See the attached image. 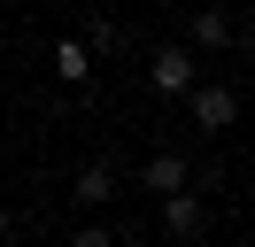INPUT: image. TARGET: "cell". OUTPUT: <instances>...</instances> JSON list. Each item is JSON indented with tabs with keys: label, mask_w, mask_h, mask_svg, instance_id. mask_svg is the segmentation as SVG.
Returning <instances> with one entry per match:
<instances>
[{
	"label": "cell",
	"mask_w": 255,
	"mask_h": 247,
	"mask_svg": "<svg viewBox=\"0 0 255 247\" xmlns=\"http://www.w3.org/2000/svg\"><path fill=\"white\" fill-rule=\"evenodd\" d=\"M186 116H193V131L217 139V131H232V124H240V93H232V85H217V77H201V85L186 93Z\"/></svg>",
	"instance_id": "6da1fadb"
},
{
	"label": "cell",
	"mask_w": 255,
	"mask_h": 247,
	"mask_svg": "<svg viewBox=\"0 0 255 247\" xmlns=\"http://www.w3.org/2000/svg\"><path fill=\"white\" fill-rule=\"evenodd\" d=\"M8 240H16V209H0V247H8Z\"/></svg>",
	"instance_id": "30bf717a"
},
{
	"label": "cell",
	"mask_w": 255,
	"mask_h": 247,
	"mask_svg": "<svg viewBox=\"0 0 255 247\" xmlns=\"http://www.w3.org/2000/svg\"><path fill=\"white\" fill-rule=\"evenodd\" d=\"M162 232L193 247V240L209 232V201H201V193H170V201H162Z\"/></svg>",
	"instance_id": "277c9868"
},
{
	"label": "cell",
	"mask_w": 255,
	"mask_h": 247,
	"mask_svg": "<svg viewBox=\"0 0 255 247\" xmlns=\"http://www.w3.org/2000/svg\"><path fill=\"white\" fill-rule=\"evenodd\" d=\"M62 247H116V232H109V224H93V216H85V224H78V232H70V240H62Z\"/></svg>",
	"instance_id": "9c48e42d"
},
{
	"label": "cell",
	"mask_w": 255,
	"mask_h": 247,
	"mask_svg": "<svg viewBox=\"0 0 255 247\" xmlns=\"http://www.w3.org/2000/svg\"><path fill=\"white\" fill-rule=\"evenodd\" d=\"M78 46H85V54H116V46H124V31H116L109 15H93V31H85Z\"/></svg>",
	"instance_id": "ba28073f"
},
{
	"label": "cell",
	"mask_w": 255,
	"mask_h": 247,
	"mask_svg": "<svg viewBox=\"0 0 255 247\" xmlns=\"http://www.w3.org/2000/svg\"><path fill=\"white\" fill-rule=\"evenodd\" d=\"M70 201H78L85 216H93V209H109V201H116V170H109V162H78V178H70Z\"/></svg>",
	"instance_id": "8992f818"
},
{
	"label": "cell",
	"mask_w": 255,
	"mask_h": 247,
	"mask_svg": "<svg viewBox=\"0 0 255 247\" xmlns=\"http://www.w3.org/2000/svg\"><path fill=\"white\" fill-rule=\"evenodd\" d=\"M54 77H62V85H93V54H85L78 39H62L54 46Z\"/></svg>",
	"instance_id": "52a82bcc"
},
{
	"label": "cell",
	"mask_w": 255,
	"mask_h": 247,
	"mask_svg": "<svg viewBox=\"0 0 255 247\" xmlns=\"http://www.w3.org/2000/svg\"><path fill=\"white\" fill-rule=\"evenodd\" d=\"M186 178H193V162H186V154H170V147H162V154H147V170H139V185H147L155 201L186 193Z\"/></svg>",
	"instance_id": "5b68a950"
},
{
	"label": "cell",
	"mask_w": 255,
	"mask_h": 247,
	"mask_svg": "<svg viewBox=\"0 0 255 247\" xmlns=\"http://www.w3.org/2000/svg\"><path fill=\"white\" fill-rule=\"evenodd\" d=\"M232 39H240V23L217 8V0H209V8H193V23H186V39H178V46H186V54L201 62V54H224Z\"/></svg>",
	"instance_id": "3957f363"
},
{
	"label": "cell",
	"mask_w": 255,
	"mask_h": 247,
	"mask_svg": "<svg viewBox=\"0 0 255 247\" xmlns=\"http://www.w3.org/2000/svg\"><path fill=\"white\" fill-rule=\"evenodd\" d=\"M147 77H155V93H170V101H186L193 85H201V62L186 54L178 39H162L155 54H147Z\"/></svg>",
	"instance_id": "7a4b0ae2"
}]
</instances>
